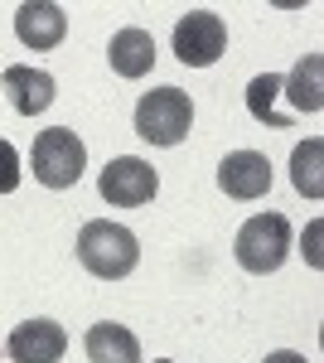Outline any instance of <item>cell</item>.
<instances>
[{"mask_svg":"<svg viewBox=\"0 0 324 363\" xmlns=\"http://www.w3.org/2000/svg\"><path fill=\"white\" fill-rule=\"evenodd\" d=\"M78 262L92 272V277L102 281H121L135 272V262H140V247H135V233L121 223H111V218H92V223H82L78 233Z\"/></svg>","mask_w":324,"mask_h":363,"instance_id":"6da1fadb","label":"cell"},{"mask_svg":"<svg viewBox=\"0 0 324 363\" xmlns=\"http://www.w3.org/2000/svg\"><path fill=\"white\" fill-rule=\"evenodd\" d=\"M194 126V102L184 87H155L135 102V136L150 145H179Z\"/></svg>","mask_w":324,"mask_h":363,"instance_id":"7a4b0ae2","label":"cell"},{"mask_svg":"<svg viewBox=\"0 0 324 363\" xmlns=\"http://www.w3.org/2000/svg\"><path fill=\"white\" fill-rule=\"evenodd\" d=\"M29 165H34V179L44 189H73L87 169V145L78 140V131L68 126H49L34 136V150H29Z\"/></svg>","mask_w":324,"mask_h":363,"instance_id":"3957f363","label":"cell"},{"mask_svg":"<svg viewBox=\"0 0 324 363\" xmlns=\"http://www.w3.org/2000/svg\"><path fill=\"white\" fill-rule=\"evenodd\" d=\"M238 267L252 272V277H271V272H281V262L291 257V223L281 218V213H257V218H247L242 233H238Z\"/></svg>","mask_w":324,"mask_h":363,"instance_id":"277c9868","label":"cell"},{"mask_svg":"<svg viewBox=\"0 0 324 363\" xmlns=\"http://www.w3.org/2000/svg\"><path fill=\"white\" fill-rule=\"evenodd\" d=\"M228 49V25H223V15L213 10H189V15H179V25H174V54L179 63H189V68H208L218 63Z\"/></svg>","mask_w":324,"mask_h":363,"instance_id":"5b68a950","label":"cell"},{"mask_svg":"<svg viewBox=\"0 0 324 363\" xmlns=\"http://www.w3.org/2000/svg\"><path fill=\"white\" fill-rule=\"evenodd\" d=\"M97 189H102V199L116 203V208H140V203L155 199L160 174H155V165H145V160H135V155H116V160H107Z\"/></svg>","mask_w":324,"mask_h":363,"instance_id":"8992f818","label":"cell"},{"mask_svg":"<svg viewBox=\"0 0 324 363\" xmlns=\"http://www.w3.org/2000/svg\"><path fill=\"white\" fill-rule=\"evenodd\" d=\"M63 349H68V335L58 320H25L5 339V354L15 363H58Z\"/></svg>","mask_w":324,"mask_h":363,"instance_id":"52a82bcc","label":"cell"},{"mask_svg":"<svg viewBox=\"0 0 324 363\" xmlns=\"http://www.w3.org/2000/svg\"><path fill=\"white\" fill-rule=\"evenodd\" d=\"M218 189L228 199H262L271 189V160L262 150H233L218 165Z\"/></svg>","mask_w":324,"mask_h":363,"instance_id":"ba28073f","label":"cell"},{"mask_svg":"<svg viewBox=\"0 0 324 363\" xmlns=\"http://www.w3.org/2000/svg\"><path fill=\"white\" fill-rule=\"evenodd\" d=\"M15 34H20L25 49H58L63 34H68V15L54 0H25L15 10Z\"/></svg>","mask_w":324,"mask_h":363,"instance_id":"9c48e42d","label":"cell"},{"mask_svg":"<svg viewBox=\"0 0 324 363\" xmlns=\"http://www.w3.org/2000/svg\"><path fill=\"white\" fill-rule=\"evenodd\" d=\"M0 87H5L10 107L20 116H39V112H49V102H54V73L29 68V63H10L0 73Z\"/></svg>","mask_w":324,"mask_h":363,"instance_id":"30bf717a","label":"cell"},{"mask_svg":"<svg viewBox=\"0 0 324 363\" xmlns=\"http://www.w3.org/2000/svg\"><path fill=\"white\" fill-rule=\"evenodd\" d=\"M107 58H111L116 78H145L155 68V39H150V29H140V25L116 29L107 44Z\"/></svg>","mask_w":324,"mask_h":363,"instance_id":"8fae6325","label":"cell"},{"mask_svg":"<svg viewBox=\"0 0 324 363\" xmlns=\"http://www.w3.org/2000/svg\"><path fill=\"white\" fill-rule=\"evenodd\" d=\"M82 349H87V363H140V344L126 325H92L87 339H82Z\"/></svg>","mask_w":324,"mask_h":363,"instance_id":"7c38bea8","label":"cell"},{"mask_svg":"<svg viewBox=\"0 0 324 363\" xmlns=\"http://www.w3.org/2000/svg\"><path fill=\"white\" fill-rule=\"evenodd\" d=\"M320 78H324V58L320 54H305L296 63V73L281 83V92L291 97L296 112H320V107H324V83H320Z\"/></svg>","mask_w":324,"mask_h":363,"instance_id":"4fadbf2b","label":"cell"},{"mask_svg":"<svg viewBox=\"0 0 324 363\" xmlns=\"http://www.w3.org/2000/svg\"><path fill=\"white\" fill-rule=\"evenodd\" d=\"M281 73H262V78H252L247 83V112L257 116L262 126H276V131H286L291 126V116H281L276 112V97H281Z\"/></svg>","mask_w":324,"mask_h":363,"instance_id":"5bb4252c","label":"cell"},{"mask_svg":"<svg viewBox=\"0 0 324 363\" xmlns=\"http://www.w3.org/2000/svg\"><path fill=\"white\" fill-rule=\"evenodd\" d=\"M320 160H324V140L310 136L296 145V155H291V184H296L305 199H320L324 194V179H320Z\"/></svg>","mask_w":324,"mask_h":363,"instance_id":"9a60e30c","label":"cell"},{"mask_svg":"<svg viewBox=\"0 0 324 363\" xmlns=\"http://www.w3.org/2000/svg\"><path fill=\"white\" fill-rule=\"evenodd\" d=\"M15 189H20V150L0 140V194H15Z\"/></svg>","mask_w":324,"mask_h":363,"instance_id":"2e32d148","label":"cell"},{"mask_svg":"<svg viewBox=\"0 0 324 363\" xmlns=\"http://www.w3.org/2000/svg\"><path fill=\"white\" fill-rule=\"evenodd\" d=\"M267 363H310V359L296 354V349H276V354H267Z\"/></svg>","mask_w":324,"mask_h":363,"instance_id":"e0dca14e","label":"cell"},{"mask_svg":"<svg viewBox=\"0 0 324 363\" xmlns=\"http://www.w3.org/2000/svg\"><path fill=\"white\" fill-rule=\"evenodd\" d=\"M155 363H174V359H155Z\"/></svg>","mask_w":324,"mask_h":363,"instance_id":"ac0fdd59","label":"cell"}]
</instances>
